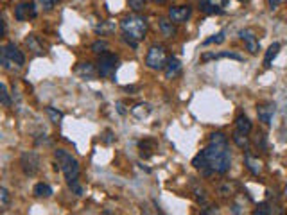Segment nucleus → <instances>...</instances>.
<instances>
[{"mask_svg": "<svg viewBox=\"0 0 287 215\" xmlns=\"http://www.w3.org/2000/svg\"><path fill=\"white\" fill-rule=\"evenodd\" d=\"M208 165L212 167L215 174H226L232 165V152L228 147V138L224 133H214L210 135V143L203 149Z\"/></svg>", "mask_w": 287, "mask_h": 215, "instance_id": "1", "label": "nucleus"}, {"mask_svg": "<svg viewBox=\"0 0 287 215\" xmlns=\"http://www.w3.org/2000/svg\"><path fill=\"white\" fill-rule=\"evenodd\" d=\"M54 156H56V160H58L60 169L63 171L67 183H69V185L77 183V181H79V161L75 160L72 154L63 151V149H56Z\"/></svg>", "mask_w": 287, "mask_h": 215, "instance_id": "2", "label": "nucleus"}, {"mask_svg": "<svg viewBox=\"0 0 287 215\" xmlns=\"http://www.w3.org/2000/svg\"><path fill=\"white\" fill-rule=\"evenodd\" d=\"M120 27H122L124 35H128L129 38L140 41L145 36V33H147V20L139 15H129L120 20Z\"/></svg>", "mask_w": 287, "mask_h": 215, "instance_id": "3", "label": "nucleus"}, {"mask_svg": "<svg viewBox=\"0 0 287 215\" xmlns=\"http://www.w3.org/2000/svg\"><path fill=\"white\" fill-rule=\"evenodd\" d=\"M167 54H165L164 47L160 45H154L147 50V56H145V65H147L151 70H165L167 67Z\"/></svg>", "mask_w": 287, "mask_h": 215, "instance_id": "4", "label": "nucleus"}, {"mask_svg": "<svg viewBox=\"0 0 287 215\" xmlns=\"http://www.w3.org/2000/svg\"><path fill=\"white\" fill-rule=\"evenodd\" d=\"M119 67V58L115 54L103 52L99 54V63H97V73L101 77H111Z\"/></svg>", "mask_w": 287, "mask_h": 215, "instance_id": "5", "label": "nucleus"}, {"mask_svg": "<svg viewBox=\"0 0 287 215\" xmlns=\"http://www.w3.org/2000/svg\"><path fill=\"white\" fill-rule=\"evenodd\" d=\"M20 165L22 171L27 174V176H36L38 171H40V158L36 152H24L20 158Z\"/></svg>", "mask_w": 287, "mask_h": 215, "instance_id": "6", "label": "nucleus"}, {"mask_svg": "<svg viewBox=\"0 0 287 215\" xmlns=\"http://www.w3.org/2000/svg\"><path fill=\"white\" fill-rule=\"evenodd\" d=\"M192 16V7L190 5H176L169 9V18L173 20L174 24H183Z\"/></svg>", "mask_w": 287, "mask_h": 215, "instance_id": "7", "label": "nucleus"}, {"mask_svg": "<svg viewBox=\"0 0 287 215\" xmlns=\"http://www.w3.org/2000/svg\"><path fill=\"white\" fill-rule=\"evenodd\" d=\"M36 5L33 4V2H29V4H18L15 7V18L18 20V22H25V20L29 18H36Z\"/></svg>", "mask_w": 287, "mask_h": 215, "instance_id": "8", "label": "nucleus"}, {"mask_svg": "<svg viewBox=\"0 0 287 215\" xmlns=\"http://www.w3.org/2000/svg\"><path fill=\"white\" fill-rule=\"evenodd\" d=\"M0 50H4V52L7 54V58H9L11 61H13V63H15L16 67H18V69H22V67L25 65V56L22 54V50L18 49V47H16L15 43L4 45V47H2Z\"/></svg>", "mask_w": 287, "mask_h": 215, "instance_id": "9", "label": "nucleus"}, {"mask_svg": "<svg viewBox=\"0 0 287 215\" xmlns=\"http://www.w3.org/2000/svg\"><path fill=\"white\" fill-rule=\"evenodd\" d=\"M257 115H258V120H260V122L269 126L273 120V115H275V104L267 103V104L257 106Z\"/></svg>", "mask_w": 287, "mask_h": 215, "instance_id": "10", "label": "nucleus"}, {"mask_svg": "<svg viewBox=\"0 0 287 215\" xmlns=\"http://www.w3.org/2000/svg\"><path fill=\"white\" fill-rule=\"evenodd\" d=\"M239 36H241V39H243L244 43H246V47H248V50L251 54H257L258 52V49H260V43L257 41V38H255V35H253L251 31H241L239 33Z\"/></svg>", "mask_w": 287, "mask_h": 215, "instance_id": "11", "label": "nucleus"}, {"mask_svg": "<svg viewBox=\"0 0 287 215\" xmlns=\"http://www.w3.org/2000/svg\"><path fill=\"white\" fill-rule=\"evenodd\" d=\"M139 147H140V156L142 158H151L153 156V152L156 151L158 143L154 142L153 138H145V140H142V142L139 143Z\"/></svg>", "mask_w": 287, "mask_h": 215, "instance_id": "12", "label": "nucleus"}, {"mask_svg": "<svg viewBox=\"0 0 287 215\" xmlns=\"http://www.w3.org/2000/svg\"><path fill=\"white\" fill-rule=\"evenodd\" d=\"M221 58H230V59H235V61H243V56L241 54H235V52H205L201 56V61H210V59H221Z\"/></svg>", "mask_w": 287, "mask_h": 215, "instance_id": "13", "label": "nucleus"}, {"mask_svg": "<svg viewBox=\"0 0 287 215\" xmlns=\"http://www.w3.org/2000/svg\"><path fill=\"white\" fill-rule=\"evenodd\" d=\"M25 45L29 47V50H33V54H35V56H45L43 45H41V41L38 39V36L29 35L27 38H25Z\"/></svg>", "mask_w": 287, "mask_h": 215, "instance_id": "14", "label": "nucleus"}, {"mask_svg": "<svg viewBox=\"0 0 287 215\" xmlns=\"http://www.w3.org/2000/svg\"><path fill=\"white\" fill-rule=\"evenodd\" d=\"M151 111H153V108H151V104H147V103L135 104V106L131 108V115H133L135 118H139V120L149 117V115H151Z\"/></svg>", "mask_w": 287, "mask_h": 215, "instance_id": "15", "label": "nucleus"}, {"mask_svg": "<svg viewBox=\"0 0 287 215\" xmlns=\"http://www.w3.org/2000/svg\"><path fill=\"white\" fill-rule=\"evenodd\" d=\"M75 73H77V75H81L83 79H86V81H90V79L95 77V73H97V72H95L94 65L86 61V63H79V65H77Z\"/></svg>", "mask_w": 287, "mask_h": 215, "instance_id": "16", "label": "nucleus"}, {"mask_svg": "<svg viewBox=\"0 0 287 215\" xmlns=\"http://www.w3.org/2000/svg\"><path fill=\"white\" fill-rule=\"evenodd\" d=\"M179 72H181V63H179V59L171 58L167 61V67H165V77L174 79L176 75H179Z\"/></svg>", "mask_w": 287, "mask_h": 215, "instance_id": "17", "label": "nucleus"}, {"mask_svg": "<svg viewBox=\"0 0 287 215\" xmlns=\"http://www.w3.org/2000/svg\"><path fill=\"white\" fill-rule=\"evenodd\" d=\"M174 22L171 18H162L160 20V33L165 36V38H173V36H176V27H174Z\"/></svg>", "mask_w": 287, "mask_h": 215, "instance_id": "18", "label": "nucleus"}, {"mask_svg": "<svg viewBox=\"0 0 287 215\" xmlns=\"http://www.w3.org/2000/svg\"><path fill=\"white\" fill-rule=\"evenodd\" d=\"M244 163H246L248 171L251 172L253 176H258L260 172H262V165H260V161L255 160V158H251V154L246 151V158H244Z\"/></svg>", "mask_w": 287, "mask_h": 215, "instance_id": "19", "label": "nucleus"}, {"mask_svg": "<svg viewBox=\"0 0 287 215\" xmlns=\"http://www.w3.org/2000/svg\"><path fill=\"white\" fill-rule=\"evenodd\" d=\"M199 9L207 13V15H223L224 11L219 7V5L212 4L210 0H199Z\"/></svg>", "mask_w": 287, "mask_h": 215, "instance_id": "20", "label": "nucleus"}, {"mask_svg": "<svg viewBox=\"0 0 287 215\" xmlns=\"http://www.w3.org/2000/svg\"><path fill=\"white\" fill-rule=\"evenodd\" d=\"M278 52H280V43L269 45V49L266 50V56H264V67H266V69H269V67H271L273 59L277 58Z\"/></svg>", "mask_w": 287, "mask_h": 215, "instance_id": "21", "label": "nucleus"}, {"mask_svg": "<svg viewBox=\"0 0 287 215\" xmlns=\"http://www.w3.org/2000/svg\"><path fill=\"white\" fill-rule=\"evenodd\" d=\"M235 129H237L239 133L248 135V133L251 131V122H250V118H248L246 115H239V117L235 118Z\"/></svg>", "mask_w": 287, "mask_h": 215, "instance_id": "22", "label": "nucleus"}, {"mask_svg": "<svg viewBox=\"0 0 287 215\" xmlns=\"http://www.w3.org/2000/svg\"><path fill=\"white\" fill-rule=\"evenodd\" d=\"M35 196L47 199V197L52 196V188L47 183H38V185H35Z\"/></svg>", "mask_w": 287, "mask_h": 215, "instance_id": "23", "label": "nucleus"}, {"mask_svg": "<svg viewBox=\"0 0 287 215\" xmlns=\"http://www.w3.org/2000/svg\"><path fill=\"white\" fill-rule=\"evenodd\" d=\"M233 142L237 143V147L244 149V151H248V147H250V140H248V137L244 133H239V131L233 133Z\"/></svg>", "mask_w": 287, "mask_h": 215, "instance_id": "24", "label": "nucleus"}, {"mask_svg": "<svg viewBox=\"0 0 287 215\" xmlns=\"http://www.w3.org/2000/svg\"><path fill=\"white\" fill-rule=\"evenodd\" d=\"M45 111H47V115H49L50 122H54V124H60L61 120H63V113H61L60 109H56V108H52V106H47V108H45Z\"/></svg>", "mask_w": 287, "mask_h": 215, "instance_id": "25", "label": "nucleus"}, {"mask_svg": "<svg viewBox=\"0 0 287 215\" xmlns=\"http://www.w3.org/2000/svg\"><path fill=\"white\" fill-rule=\"evenodd\" d=\"M0 65H2V69H4L5 72H13V70H15V63L7 58V54H5L4 50H0Z\"/></svg>", "mask_w": 287, "mask_h": 215, "instance_id": "26", "label": "nucleus"}, {"mask_svg": "<svg viewBox=\"0 0 287 215\" xmlns=\"http://www.w3.org/2000/svg\"><path fill=\"white\" fill-rule=\"evenodd\" d=\"M224 39H226V35H224V31H221V33H217V35H214V36H210V38L205 39L203 45H212V43L219 45V43H223Z\"/></svg>", "mask_w": 287, "mask_h": 215, "instance_id": "27", "label": "nucleus"}, {"mask_svg": "<svg viewBox=\"0 0 287 215\" xmlns=\"http://www.w3.org/2000/svg\"><path fill=\"white\" fill-rule=\"evenodd\" d=\"M0 101H2V104H4L5 108H9V106H11L9 92H7V86H5V83L0 84Z\"/></svg>", "mask_w": 287, "mask_h": 215, "instance_id": "28", "label": "nucleus"}, {"mask_svg": "<svg viewBox=\"0 0 287 215\" xmlns=\"http://www.w3.org/2000/svg\"><path fill=\"white\" fill-rule=\"evenodd\" d=\"M106 49H108V41H104V39H97L95 43H92V52L95 54L106 52Z\"/></svg>", "mask_w": 287, "mask_h": 215, "instance_id": "29", "label": "nucleus"}, {"mask_svg": "<svg viewBox=\"0 0 287 215\" xmlns=\"http://www.w3.org/2000/svg\"><path fill=\"white\" fill-rule=\"evenodd\" d=\"M271 214H273V208H271V205H267V203L258 205L257 210H255V215H271Z\"/></svg>", "mask_w": 287, "mask_h": 215, "instance_id": "30", "label": "nucleus"}, {"mask_svg": "<svg viewBox=\"0 0 287 215\" xmlns=\"http://www.w3.org/2000/svg\"><path fill=\"white\" fill-rule=\"evenodd\" d=\"M255 145L260 147V151H266L267 149V142H266V135H262V133H258L257 138H255Z\"/></svg>", "mask_w": 287, "mask_h": 215, "instance_id": "31", "label": "nucleus"}, {"mask_svg": "<svg viewBox=\"0 0 287 215\" xmlns=\"http://www.w3.org/2000/svg\"><path fill=\"white\" fill-rule=\"evenodd\" d=\"M101 140H103L106 145H109V143H113L115 142V135L113 131H109V129H106V131L103 133V137H101Z\"/></svg>", "mask_w": 287, "mask_h": 215, "instance_id": "32", "label": "nucleus"}, {"mask_svg": "<svg viewBox=\"0 0 287 215\" xmlns=\"http://www.w3.org/2000/svg\"><path fill=\"white\" fill-rule=\"evenodd\" d=\"M128 4L133 11H142L144 5H145V0H128Z\"/></svg>", "mask_w": 287, "mask_h": 215, "instance_id": "33", "label": "nucleus"}, {"mask_svg": "<svg viewBox=\"0 0 287 215\" xmlns=\"http://www.w3.org/2000/svg\"><path fill=\"white\" fill-rule=\"evenodd\" d=\"M7 203H9V192H7L4 186H2V188H0V206H2V208H5V206H7Z\"/></svg>", "mask_w": 287, "mask_h": 215, "instance_id": "34", "label": "nucleus"}, {"mask_svg": "<svg viewBox=\"0 0 287 215\" xmlns=\"http://www.w3.org/2000/svg\"><path fill=\"white\" fill-rule=\"evenodd\" d=\"M38 2H40L41 5H43V9H52V7H54L56 4H58V2H60V0H38Z\"/></svg>", "mask_w": 287, "mask_h": 215, "instance_id": "35", "label": "nucleus"}, {"mask_svg": "<svg viewBox=\"0 0 287 215\" xmlns=\"http://www.w3.org/2000/svg\"><path fill=\"white\" fill-rule=\"evenodd\" d=\"M201 214H203V215H208V214H219V210H217V206H210L208 210H201Z\"/></svg>", "mask_w": 287, "mask_h": 215, "instance_id": "36", "label": "nucleus"}, {"mask_svg": "<svg viewBox=\"0 0 287 215\" xmlns=\"http://www.w3.org/2000/svg\"><path fill=\"white\" fill-rule=\"evenodd\" d=\"M117 111H119L120 115H124V113H126V109H124L122 103H117Z\"/></svg>", "mask_w": 287, "mask_h": 215, "instance_id": "37", "label": "nucleus"}, {"mask_svg": "<svg viewBox=\"0 0 287 215\" xmlns=\"http://www.w3.org/2000/svg\"><path fill=\"white\" fill-rule=\"evenodd\" d=\"M124 90H126V92H135L137 88H135V86H124Z\"/></svg>", "mask_w": 287, "mask_h": 215, "instance_id": "38", "label": "nucleus"}, {"mask_svg": "<svg viewBox=\"0 0 287 215\" xmlns=\"http://www.w3.org/2000/svg\"><path fill=\"white\" fill-rule=\"evenodd\" d=\"M153 2H158V4H162V2H165V0H153Z\"/></svg>", "mask_w": 287, "mask_h": 215, "instance_id": "39", "label": "nucleus"}, {"mask_svg": "<svg viewBox=\"0 0 287 215\" xmlns=\"http://www.w3.org/2000/svg\"><path fill=\"white\" fill-rule=\"evenodd\" d=\"M239 2H246V0H239Z\"/></svg>", "mask_w": 287, "mask_h": 215, "instance_id": "40", "label": "nucleus"}]
</instances>
